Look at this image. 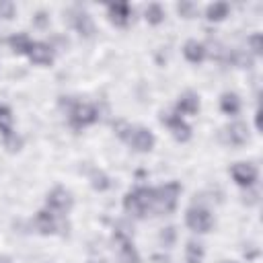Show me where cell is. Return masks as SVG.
I'll return each mask as SVG.
<instances>
[{"label":"cell","mask_w":263,"mask_h":263,"mask_svg":"<svg viewBox=\"0 0 263 263\" xmlns=\"http://www.w3.org/2000/svg\"><path fill=\"white\" fill-rule=\"evenodd\" d=\"M14 16V4L8 0H0V18H12Z\"/></svg>","instance_id":"cell-29"},{"label":"cell","mask_w":263,"mask_h":263,"mask_svg":"<svg viewBox=\"0 0 263 263\" xmlns=\"http://www.w3.org/2000/svg\"><path fill=\"white\" fill-rule=\"evenodd\" d=\"M247 45L251 47V51H253L255 55H261V51H263V37H261V33L249 35V37H247Z\"/></svg>","instance_id":"cell-25"},{"label":"cell","mask_w":263,"mask_h":263,"mask_svg":"<svg viewBox=\"0 0 263 263\" xmlns=\"http://www.w3.org/2000/svg\"><path fill=\"white\" fill-rule=\"evenodd\" d=\"M230 175H232V179H234L236 185H240V187H253L255 181H257V177H259V171H257V166L253 162H234L230 166Z\"/></svg>","instance_id":"cell-9"},{"label":"cell","mask_w":263,"mask_h":263,"mask_svg":"<svg viewBox=\"0 0 263 263\" xmlns=\"http://www.w3.org/2000/svg\"><path fill=\"white\" fill-rule=\"evenodd\" d=\"M35 228L41 232V234H55V232H68V222L62 220V216L49 212L47 208L37 212L35 216Z\"/></svg>","instance_id":"cell-5"},{"label":"cell","mask_w":263,"mask_h":263,"mask_svg":"<svg viewBox=\"0 0 263 263\" xmlns=\"http://www.w3.org/2000/svg\"><path fill=\"white\" fill-rule=\"evenodd\" d=\"M72 25L78 31V35H82V37H92V33H95V23H92L90 14L84 10H80L72 16Z\"/></svg>","instance_id":"cell-16"},{"label":"cell","mask_w":263,"mask_h":263,"mask_svg":"<svg viewBox=\"0 0 263 263\" xmlns=\"http://www.w3.org/2000/svg\"><path fill=\"white\" fill-rule=\"evenodd\" d=\"M185 222L193 232H199V234L210 232L214 226V218H212L210 210L203 205H191L185 214Z\"/></svg>","instance_id":"cell-4"},{"label":"cell","mask_w":263,"mask_h":263,"mask_svg":"<svg viewBox=\"0 0 263 263\" xmlns=\"http://www.w3.org/2000/svg\"><path fill=\"white\" fill-rule=\"evenodd\" d=\"M197 111H199V97L193 90L183 92L177 101V113L183 117V115H195Z\"/></svg>","instance_id":"cell-13"},{"label":"cell","mask_w":263,"mask_h":263,"mask_svg":"<svg viewBox=\"0 0 263 263\" xmlns=\"http://www.w3.org/2000/svg\"><path fill=\"white\" fill-rule=\"evenodd\" d=\"M183 55L187 58V62L191 64H201L208 55V49L203 43H199L197 39H189L185 45H183Z\"/></svg>","instance_id":"cell-15"},{"label":"cell","mask_w":263,"mask_h":263,"mask_svg":"<svg viewBox=\"0 0 263 263\" xmlns=\"http://www.w3.org/2000/svg\"><path fill=\"white\" fill-rule=\"evenodd\" d=\"M90 185H92V189H97V191H107V189H111V179L103 173V171H92V175H90Z\"/></svg>","instance_id":"cell-23"},{"label":"cell","mask_w":263,"mask_h":263,"mask_svg":"<svg viewBox=\"0 0 263 263\" xmlns=\"http://www.w3.org/2000/svg\"><path fill=\"white\" fill-rule=\"evenodd\" d=\"M8 45L14 53H29L31 47H33V41L27 33H14L8 37Z\"/></svg>","instance_id":"cell-17"},{"label":"cell","mask_w":263,"mask_h":263,"mask_svg":"<svg viewBox=\"0 0 263 263\" xmlns=\"http://www.w3.org/2000/svg\"><path fill=\"white\" fill-rule=\"evenodd\" d=\"M160 121L171 129L173 138L177 142H187L191 138V127L189 123L177 113V111H166V113H160Z\"/></svg>","instance_id":"cell-7"},{"label":"cell","mask_w":263,"mask_h":263,"mask_svg":"<svg viewBox=\"0 0 263 263\" xmlns=\"http://www.w3.org/2000/svg\"><path fill=\"white\" fill-rule=\"evenodd\" d=\"M72 203H74V199H72L70 191L64 189V187H53V189L47 193V197H45L47 210L53 212V214H58V216L68 214V212L72 210Z\"/></svg>","instance_id":"cell-6"},{"label":"cell","mask_w":263,"mask_h":263,"mask_svg":"<svg viewBox=\"0 0 263 263\" xmlns=\"http://www.w3.org/2000/svg\"><path fill=\"white\" fill-rule=\"evenodd\" d=\"M125 142L134 150H138V152H150L154 148V144H156V138H154V134L148 127H144V125H132Z\"/></svg>","instance_id":"cell-8"},{"label":"cell","mask_w":263,"mask_h":263,"mask_svg":"<svg viewBox=\"0 0 263 263\" xmlns=\"http://www.w3.org/2000/svg\"><path fill=\"white\" fill-rule=\"evenodd\" d=\"M152 261H154V263H171V259H168L166 255H162V253H154V255H152Z\"/></svg>","instance_id":"cell-31"},{"label":"cell","mask_w":263,"mask_h":263,"mask_svg":"<svg viewBox=\"0 0 263 263\" xmlns=\"http://www.w3.org/2000/svg\"><path fill=\"white\" fill-rule=\"evenodd\" d=\"M228 10H230V6H228L226 2H214V4L208 6L205 16H208L210 21H222V18L228 16Z\"/></svg>","instance_id":"cell-21"},{"label":"cell","mask_w":263,"mask_h":263,"mask_svg":"<svg viewBox=\"0 0 263 263\" xmlns=\"http://www.w3.org/2000/svg\"><path fill=\"white\" fill-rule=\"evenodd\" d=\"M33 23H35L37 27H45V25L49 23V16H47V12H45V10H39V12L33 16Z\"/></svg>","instance_id":"cell-30"},{"label":"cell","mask_w":263,"mask_h":263,"mask_svg":"<svg viewBox=\"0 0 263 263\" xmlns=\"http://www.w3.org/2000/svg\"><path fill=\"white\" fill-rule=\"evenodd\" d=\"M144 16H146V21H148L150 25H158V23L164 21V8H162L160 4H156V2H152V4L146 6Z\"/></svg>","instance_id":"cell-22"},{"label":"cell","mask_w":263,"mask_h":263,"mask_svg":"<svg viewBox=\"0 0 263 263\" xmlns=\"http://www.w3.org/2000/svg\"><path fill=\"white\" fill-rule=\"evenodd\" d=\"M29 60L33 64H39V66H49L53 62V47L43 43V41H33V47L31 51L27 53Z\"/></svg>","instance_id":"cell-12"},{"label":"cell","mask_w":263,"mask_h":263,"mask_svg":"<svg viewBox=\"0 0 263 263\" xmlns=\"http://www.w3.org/2000/svg\"><path fill=\"white\" fill-rule=\"evenodd\" d=\"M123 208L127 214L136 218H144L152 210V189L150 187H134L123 197Z\"/></svg>","instance_id":"cell-3"},{"label":"cell","mask_w":263,"mask_h":263,"mask_svg":"<svg viewBox=\"0 0 263 263\" xmlns=\"http://www.w3.org/2000/svg\"><path fill=\"white\" fill-rule=\"evenodd\" d=\"M177 10H179V14H181V16L191 18V16H195L197 6H195L193 2H179V4H177Z\"/></svg>","instance_id":"cell-27"},{"label":"cell","mask_w":263,"mask_h":263,"mask_svg":"<svg viewBox=\"0 0 263 263\" xmlns=\"http://www.w3.org/2000/svg\"><path fill=\"white\" fill-rule=\"evenodd\" d=\"M222 140L230 146H242L249 142V127L242 121H232L222 129Z\"/></svg>","instance_id":"cell-10"},{"label":"cell","mask_w":263,"mask_h":263,"mask_svg":"<svg viewBox=\"0 0 263 263\" xmlns=\"http://www.w3.org/2000/svg\"><path fill=\"white\" fill-rule=\"evenodd\" d=\"M179 195H181V185L177 181H168L152 189V210L158 214H171L177 208Z\"/></svg>","instance_id":"cell-2"},{"label":"cell","mask_w":263,"mask_h":263,"mask_svg":"<svg viewBox=\"0 0 263 263\" xmlns=\"http://www.w3.org/2000/svg\"><path fill=\"white\" fill-rule=\"evenodd\" d=\"M224 263H238V261H224Z\"/></svg>","instance_id":"cell-33"},{"label":"cell","mask_w":263,"mask_h":263,"mask_svg":"<svg viewBox=\"0 0 263 263\" xmlns=\"http://www.w3.org/2000/svg\"><path fill=\"white\" fill-rule=\"evenodd\" d=\"M203 245L201 242H195V240H189L187 247H185V259L187 263H201L203 261Z\"/></svg>","instance_id":"cell-20"},{"label":"cell","mask_w":263,"mask_h":263,"mask_svg":"<svg viewBox=\"0 0 263 263\" xmlns=\"http://www.w3.org/2000/svg\"><path fill=\"white\" fill-rule=\"evenodd\" d=\"M4 146L8 152H18L21 146H23V138L16 136V132H12L10 136H4Z\"/></svg>","instance_id":"cell-26"},{"label":"cell","mask_w":263,"mask_h":263,"mask_svg":"<svg viewBox=\"0 0 263 263\" xmlns=\"http://www.w3.org/2000/svg\"><path fill=\"white\" fill-rule=\"evenodd\" d=\"M113 129H115V134H117L121 140H125L127 134H129V129H132V125H129L125 119H117V121L113 123Z\"/></svg>","instance_id":"cell-28"},{"label":"cell","mask_w":263,"mask_h":263,"mask_svg":"<svg viewBox=\"0 0 263 263\" xmlns=\"http://www.w3.org/2000/svg\"><path fill=\"white\" fill-rule=\"evenodd\" d=\"M0 263H10V261L8 259H0Z\"/></svg>","instance_id":"cell-32"},{"label":"cell","mask_w":263,"mask_h":263,"mask_svg":"<svg viewBox=\"0 0 263 263\" xmlns=\"http://www.w3.org/2000/svg\"><path fill=\"white\" fill-rule=\"evenodd\" d=\"M107 14H109V21L117 27H125L134 14L132 6L125 4V2H115V4H109L107 6Z\"/></svg>","instance_id":"cell-11"},{"label":"cell","mask_w":263,"mask_h":263,"mask_svg":"<svg viewBox=\"0 0 263 263\" xmlns=\"http://www.w3.org/2000/svg\"><path fill=\"white\" fill-rule=\"evenodd\" d=\"M60 107L66 111L68 121L74 129H82L99 121V109L92 103H82L74 97H60Z\"/></svg>","instance_id":"cell-1"},{"label":"cell","mask_w":263,"mask_h":263,"mask_svg":"<svg viewBox=\"0 0 263 263\" xmlns=\"http://www.w3.org/2000/svg\"><path fill=\"white\" fill-rule=\"evenodd\" d=\"M117 245V257L121 263H140V253L134 247L132 238H123V240H113Z\"/></svg>","instance_id":"cell-14"},{"label":"cell","mask_w":263,"mask_h":263,"mask_svg":"<svg viewBox=\"0 0 263 263\" xmlns=\"http://www.w3.org/2000/svg\"><path fill=\"white\" fill-rule=\"evenodd\" d=\"M220 109L226 115H236L240 111V99L236 92H224L220 97Z\"/></svg>","instance_id":"cell-19"},{"label":"cell","mask_w":263,"mask_h":263,"mask_svg":"<svg viewBox=\"0 0 263 263\" xmlns=\"http://www.w3.org/2000/svg\"><path fill=\"white\" fill-rule=\"evenodd\" d=\"M14 132V115H12V109L4 103H0V134L2 138L4 136H10Z\"/></svg>","instance_id":"cell-18"},{"label":"cell","mask_w":263,"mask_h":263,"mask_svg":"<svg viewBox=\"0 0 263 263\" xmlns=\"http://www.w3.org/2000/svg\"><path fill=\"white\" fill-rule=\"evenodd\" d=\"M158 240H160L162 247H173L175 240H177V230H175V226H166V228H162L160 234H158Z\"/></svg>","instance_id":"cell-24"}]
</instances>
